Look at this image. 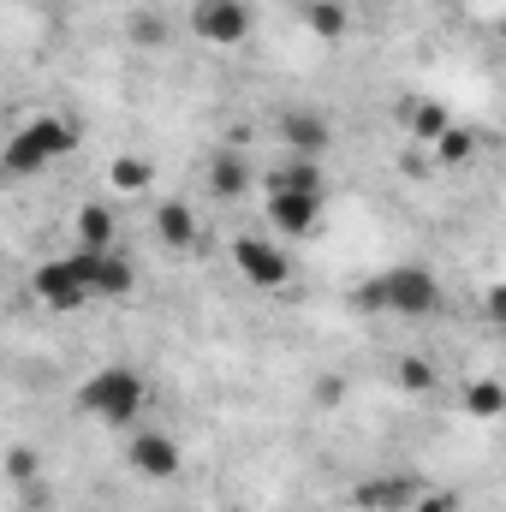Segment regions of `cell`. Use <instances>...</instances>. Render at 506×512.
I'll return each mask as SVG.
<instances>
[{"label": "cell", "mask_w": 506, "mask_h": 512, "mask_svg": "<svg viewBox=\"0 0 506 512\" xmlns=\"http://www.w3.org/2000/svg\"><path fill=\"white\" fill-rule=\"evenodd\" d=\"M352 304L358 310H387V316H435L441 310V280L417 262H393L352 292Z\"/></svg>", "instance_id": "6da1fadb"}, {"label": "cell", "mask_w": 506, "mask_h": 512, "mask_svg": "<svg viewBox=\"0 0 506 512\" xmlns=\"http://www.w3.org/2000/svg\"><path fill=\"white\" fill-rule=\"evenodd\" d=\"M143 405H149V382L137 370H126V364H108V370H96L90 382L78 387V411H90V417H102L114 429L137 423Z\"/></svg>", "instance_id": "7a4b0ae2"}, {"label": "cell", "mask_w": 506, "mask_h": 512, "mask_svg": "<svg viewBox=\"0 0 506 512\" xmlns=\"http://www.w3.org/2000/svg\"><path fill=\"white\" fill-rule=\"evenodd\" d=\"M78 149V131L66 126L60 114H42V120H24V126L6 137V173H18V179H30V173H42L48 161H66Z\"/></svg>", "instance_id": "3957f363"}, {"label": "cell", "mask_w": 506, "mask_h": 512, "mask_svg": "<svg viewBox=\"0 0 506 512\" xmlns=\"http://www.w3.org/2000/svg\"><path fill=\"white\" fill-rule=\"evenodd\" d=\"M36 298H42L48 310H84L96 292H90V280L78 274V262H72V256H54V262H42V268H36Z\"/></svg>", "instance_id": "277c9868"}, {"label": "cell", "mask_w": 506, "mask_h": 512, "mask_svg": "<svg viewBox=\"0 0 506 512\" xmlns=\"http://www.w3.org/2000/svg\"><path fill=\"white\" fill-rule=\"evenodd\" d=\"M423 495H429V489H423L417 477L387 471V477H364V483L352 489V507H358V512H411Z\"/></svg>", "instance_id": "5b68a950"}, {"label": "cell", "mask_w": 506, "mask_h": 512, "mask_svg": "<svg viewBox=\"0 0 506 512\" xmlns=\"http://www.w3.org/2000/svg\"><path fill=\"white\" fill-rule=\"evenodd\" d=\"M233 262H239V274L262 286V292H274V286H286L292 280V256L280 251V245H268V239H233Z\"/></svg>", "instance_id": "8992f818"}, {"label": "cell", "mask_w": 506, "mask_h": 512, "mask_svg": "<svg viewBox=\"0 0 506 512\" xmlns=\"http://www.w3.org/2000/svg\"><path fill=\"white\" fill-rule=\"evenodd\" d=\"M268 221H274L286 239H304V233H316V221H322V191L274 185V191H268Z\"/></svg>", "instance_id": "52a82bcc"}, {"label": "cell", "mask_w": 506, "mask_h": 512, "mask_svg": "<svg viewBox=\"0 0 506 512\" xmlns=\"http://www.w3.org/2000/svg\"><path fill=\"white\" fill-rule=\"evenodd\" d=\"M72 262H78V274L90 280L96 298H126L131 286H137V268H131L120 251H90V245H78Z\"/></svg>", "instance_id": "ba28073f"}, {"label": "cell", "mask_w": 506, "mask_h": 512, "mask_svg": "<svg viewBox=\"0 0 506 512\" xmlns=\"http://www.w3.org/2000/svg\"><path fill=\"white\" fill-rule=\"evenodd\" d=\"M191 30L203 42H215V48H239L245 30H251V12H245V0H203L191 12Z\"/></svg>", "instance_id": "9c48e42d"}, {"label": "cell", "mask_w": 506, "mask_h": 512, "mask_svg": "<svg viewBox=\"0 0 506 512\" xmlns=\"http://www.w3.org/2000/svg\"><path fill=\"white\" fill-rule=\"evenodd\" d=\"M131 471L137 477H149V483H167V477H179V441L173 435H161V429H137L126 447Z\"/></svg>", "instance_id": "30bf717a"}, {"label": "cell", "mask_w": 506, "mask_h": 512, "mask_svg": "<svg viewBox=\"0 0 506 512\" xmlns=\"http://www.w3.org/2000/svg\"><path fill=\"white\" fill-rule=\"evenodd\" d=\"M280 143H286V155L316 161L322 149H334V126H328L316 108H286V114H280Z\"/></svg>", "instance_id": "8fae6325"}, {"label": "cell", "mask_w": 506, "mask_h": 512, "mask_svg": "<svg viewBox=\"0 0 506 512\" xmlns=\"http://www.w3.org/2000/svg\"><path fill=\"white\" fill-rule=\"evenodd\" d=\"M155 239L167 245V251H197V215H191V203H179V197H167L161 209H155Z\"/></svg>", "instance_id": "7c38bea8"}, {"label": "cell", "mask_w": 506, "mask_h": 512, "mask_svg": "<svg viewBox=\"0 0 506 512\" xmlns=\"http://www.w3.org/2000/svg\"><path fill=\"white\" fill-rule=\"evenodd\" d=\"M245 185H251V167H245L239 149L209 155V191H215V197H245Z\"/></svg>", "instance_id": "4fadbf2b"}, {"label": "cell", "mask_w": 506, "mask_h": 512, "mask_svg": "<svg viewBox=\"0 0 506 512\" xmlns=\"http://www.w3.org/2000/svg\"><path fill=\"white\" fill-rule=\"evenodd\" d=\"M405 126H411V137H417L423 149H435V143L453 131V114H447L441 102H405Z\"/></svg>", "instance_id": "5bb4252c"}, {"label": "cell", "mask_w": 506, "mask_h": 512, "mask_svg": "<svg viewBox=\"0 0 506 512\" xmlns=\"http://www.w3.org/2000/svg\"><path fill=\"white\" fill-rule=\"evenodd\" d=\"M459 405H465V417H501L506 411V382H495V376H471L465 393H459Z\"/></svg>", "instance_id": "9a60e30c"}, {"label": "cell", "mask_w": 506, "mask_h": 512, "mask_svg": "<svg viewBox=\"0 0 506 512\" xmlns=\"http://www.w3.org/2000/svg\"><path fill=\"white\" fill-rule=\"evenodd\" d=\"M304 24H310L322 42H340L346 24H352V6H346V0H310V6H304Z\"/></svg>", "instance_id": "2e32d148"}, {"label": "cell", "mask_w": 506, "mask_h": 512, "mask_svg": "<svg viewBox=\"0 0 506 512\" xmlns=\"http://www.w3.org/2000/svg\"><path fill=\"white\" fill-rule=\"evenodd\" d=\"M78 245H90V251H114V215H108L102 203H84V209H78Z\"/></svg>", "instance_id": "e0dca14e"}, {"label": "cell", "mask_w": 506, "mask_h": 512, "mask_svg": "<svg viewBox=\"0 0 506 512\" xmlns=\"http://www.w3.org/2000/svg\"><path fill=\"white\" fill-rule=\"evenodd\" d=\"M149 179H155V167H149L143 155H114V167H108V185H114V191H126V197L149 191Z\"/></svg>", "instance_id": "ac0fdd59"}, {"label": "cell", "mask_w": 506, "mask_h": 512, "mask_svg": "<svg viewBox=\"0 0 506 512\" xmlns=\"http://www.w3.org/2000/svg\"><path fill=\"white\" fill-rule=\"evenodd\" d=\"M393 382L405 387V393H435L441 376H435V364H429L423 352H405V358H399V370H393Z\"/></svg>", "instance_id": "d6986e66"}, {"label": "cell", "mask_w": 506, "mask_h": 512, "mask_svg": "<svg viewBox=\"0 0 506 512\" xmlns=\"http://www.w3.org/2000/svg\"><path fill=\"white\" fill-rule=\"evenodd\" d=\"M471 155H477V131H465V126H453L435 143V161L441 167H471Z\"/></svg>", "instance_id": "ffe728a7"}, {"label": "cell", "mask_w": 506, "mask_h": 512, "mask_svg": "<svg viewBox=\"0 0 506 512\" xmlns=\"http://www.w3.org/2000/svg\"><path fill=\"white\" fill-rule=\"evenodd\" d=\"M274 185H298V191H322V167L304 155H286V167L274 173Z\"/></svg>", "instance_id": "44dd1931"}, {"label": "cell", "mask_w": 506, "mask_h": 512, "mask_svg": "<svg viewBox=\"0 0 506 512\" xmlns=\"http://www.w3.org/2000/svg\"><path fill=\"white\" fill-rule=\"evenodd\" d=\"M483 316H489L495 328H506V280H495V286L483 292Z\"/></svg>", "instance_id": "7402d4cb"}, {"label": "cell", "mask_w": 506, "mask_h": 512, "mask_svg": "<svg viewBox=\"0 0 506 512\" xmlns=\"http://www.w3.org/2000/svg\"><path fill=\"white\" fill-rule=\"evenodd\" d=\"M310 393H316V405H340L346 399V376H316Z\"/></svg>", "instance_id": "603a6c76"}, {"label": "cell", "mask_w": 506, "mask_h": 512, "mask_svg": "<svg viewBox=\"0 0 506 512\" xmlns=\"http://www.w3.org/2000/svg\"><path fill=\"white\" fill-rule=\"evenodd\" d=\"M131 36H137V42H143V48H155V42H161V36H167V24H161V18H155V12H143V18H137V24H131Z\"/></svg>", "instance_id": "cb8c5ba5"}, {"label": "cell", "mask_w": 506, "mask_h": 512, "mask_svg": "<svg viewBox=\"0 0 506 512\" xmlns=\"http://www.w3.org/2000/svg\"><path fill=\"white\" fill-rule=\"evenodd\" d=\"M6 477H12V483H30V477H36V453H24V447H18V453L6 459Z\"/></svg>", "instance_id": "d4e9b609"}, {"label": "cell", "mask_w": 506, "mask_h": 512, "mask_svg": "<svg viewBox=\"0 0 506 512\" xmlns=\"http://www.w3.org/2000/svg\"><path fill=\"white\" fill-rule=\"evenodd\" d=\"M429 167H441V161H435V149H429V155H423V149H411V155H405V173H411V179H423Z\"/></svg>", "instance_id": "484cf974"}, {"label": "cell", "mask_w": 506, "mask_h": 512, "mask_svg": "<svg viewBox=\"0 0 506 512\" xmlns=\"http://www.w3.org/2000/svg\"><path fill=\"white\" fill-rule=\"evenodd\" d=\"M411 512H459V501H453V495H423Z\"/></svg>", "instance_id": "4316f807"}, {"label": "cell", "mask_w": 506, "mask_h": 512, "mask_svg": "<svg viewBox=\"0 0 506 512\" xmlns=\"http://www.w3.org/2000/svg\"><path fill=\"white\" fill-rule=\"evenodd\" d=\"M501 36H506V18H501Z\"/></svg>", "instance_id": "83f0119b"}, {"label": "cell", "mask_w": 506, "mask_h": 512, "mask_svg": "<svg viewBox=\"0 0 506 512\" xmlns=\"http://www.w3.org/2000/svg\"><path fill=\"white\" fill-rule=\"evenodd\" d=\"M227 512H233V507H227Z\"/></svg>", "instance_id": "f1b7e54d"}]
</instances>
